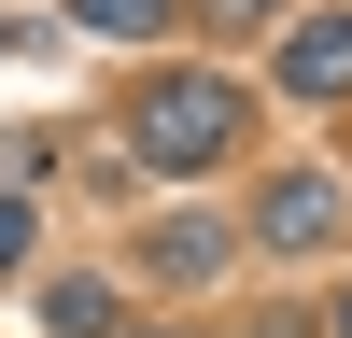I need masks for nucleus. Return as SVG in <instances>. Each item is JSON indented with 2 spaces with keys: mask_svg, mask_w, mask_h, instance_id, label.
Returning a JSON list of instances; mask_svg holds the SVG:
<instances>
[{
  "mask_svg": "<svg viewBox=\"0 0 352 338\" xmlns=\"http://www.w3.org/2000/svg\"><path fill=\"white\" fill-rule=\"evenodd\" d=\"M226 141H240L226 71H155V84H141V113H127V155H141V169H169V183H184V169H212Z\"/></svg>",
  "mask_w": 352,
  "mask_h": 338,
  "instance_id": "nucleus-1",
  "label": "nucleus"
},
{
  "mask_svg": "<svg viewBox=\"0 0 352 338\" xmlns=\"http://www.w3.org/2000/svg\"><path fill=\"white\" fill-rule=\"evenodd\" d=\"M254 225H268L282 254H324V240H338V183H324V169H282V183H268V212H254Z\"/></svg>",
  "mask_w": 352,
  "mask_h": 338,
  "instance_id": "nucleus-2",
  "label": "nucleus"
},
{
  "mask_svg": "<svg viewBox=\"0 0 352 338\" xmlns=\"http://www.w3.org/2000/svg\"><path fill=\"white\" fill-rule=\"evenodd\" d=\"M282 84H296V99H338L352 84V14H296L282 28Z\"/></svg>",
  "mask_w": 352,
  "mask_h": 338,
  "instance_id": "nucleus-3",
  "label": "nucleus"
},
{
  "mask_svg": "<svg viewBox=\"0 0 352 338\" xmlns=\"http://www.w3.org/2000/svg\"><path fill=\"white\" fill-rule=\"evenodd\" d=\"M141 268H155V282H212V268H226V225H212V212H169L155 240H141Z\"/></svg>",
  "mask_w": 352,
  "mask_h": 338,
  "instance_id": "nucleus-4",
  "label": "nucleus"
},
{
  "mask_svg": "<svg viewBox=\"0 0 352 338\" xmlns=\"http://www.w3.org/2000/svg\"><path fill=\"white\" fill-rule=\"evenodd\" d=\"M43 324L56 338H113V282H43Z\"/></svg>",
  "mask_w": 352,
  "mask_h": 338,
  "instance_id": "nucleus-5",
  "label": "nucleus"
},
{
  "mask_svg": "<svg viewBox=\"0 0 352 338\" xmlns=\"http://www.w3.org/2000/svg\"><path fill=\"white\" fill-rule=\"evenodd\" d=\"M71 14H85V28H113V43H155L169 0H71Z\"/></svg>",
  "mask_w": 352,
  "mask_h": 338,
  "instance_id": "nucleus-6",
  "label": "nucleus"
},
{
  "mask_svg": "<svg viewBox=\"0 0 352 338\" xmlns=\"http://www.w3.org/2000/svg\"><path fill=\"white\" fill-rule=\"evenodd\" d=\"M14 254H28V197H0V268H14Z\"/></svg>",
  "mask_w": 352,
  "mask_h": 338,
  "instance_id": "nucleus-7",
  "label": "nucleus"
},
{
  "mask_svg": "<svg viewBox=\"0 0 352 338\" xmlns=\"http://www.w3.org/2000/svg\"><path fill=\"white\" fill-rule=\"evenodd\" d=\"M338 338H352V296H338Z\"/></svg>",
  "mask_w": 352,
  "mask_h": 338,
  "instance_id": "nucleus-8",
  "label": "nucleus"
}]
</instances>
